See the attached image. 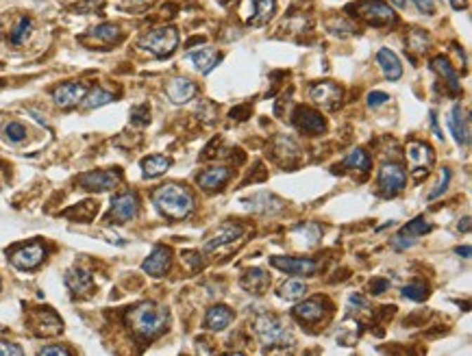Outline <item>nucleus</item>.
Wrapping results in <instances>:
<instances>
[{
    "label": "nucleus",
    "mask_w": 472,
    "mask_h": 356,
    "mask_svg": "<svg viewBox=\"0 0 472 356\" xmlns=\"http://www.w3.org/2000/svg\"><path fill=\"white\" fill-rule=\"evenodd\" d=\"M348 310L350 313H357V315H362V313L372 315V306L364 296H350L348 298Z\"/></svg>",
    "instance_id": "nucleus-42"
},
{
    "label": "nucleus",
    "mask_w": 472,
    "mask_h": 356,
    "mask_svg": "<svg viewBox=\"0 0 472 356\" xmlns=\"http://www.w3.org/2000/svg\"><path fill=\"white\" fill-rule=\"evenodd\" d=\"M426 296H429V285L422 280H414L402 287V298H407L412 302H422L426 300Z\"/></svg>",
    "instance_id": "nucleus-39"
},
{
    "label": "nucleus",
    "mask_w": 472,
    "mask_h": 356,
    "mask_svg": "<svg viewBox=\"0 0 472 356\" xmlns=\"http://www.w3.org/2000/svg\"><path fill=\"white\" fill-rule=\"evenodd\" d=\"M405 185H407V174H405V170L400 165H396V163L381 165V170H379V191H381V196L392 198L398 191H402Z\"/></svg>",
    "instance_id": "nucleus-9"
},
{
    "label": "nucleus",
    "mask_w": 472,
    "mask_h": 356,
    "mask_svg": "<svg viewBox=\"0 0 472 356\" xmlns=\"http://www.w3.org/2000/svg\"><path fill=\"white\" fill-rule=\"evenodd\" d=\"M346 13L364 20L370 27H388L396 22L394 9L390 5H386L383 0H362V3H357V5H348Z\"/></svg>",
    "instance_id": "nucleus-4"
},
{
    "label": "nucleus",
    "mask_w": 472,
    "mask_h": 356,
    "mask_svg": "<svg viewBox=\"0 0 472 356\" xmlns=\"http://www.w3.org/2000/svg\"><path fill=\"white\" fill-rule=\"evenodd\" d=\"M307 296V285L299 278H289L285 280L281 287H279V298L287 300V302H294V300H301Z\"/></svg>",
    "instance_id": "nucleus-33"
},
{
    "label": "nucleus",
    "mask_w": 472,
    "mask_h": 356,
    "mask_svg": "<svg viewBox=\"0 0 472 356\" xmlns=\"http://www.w3.org/2000/svg\"><path fill=\"white\" fill-rule=\"evenodd\" d=\"M122 181L120 170H94L79 176V187L85 191H109Z\"/></svg>",
    "instance_id": "nucleus-6"
},
{
    "label": "nucleus",
    "mask_w": 472,
    "mask_h": 356,
    "mask_svg": "<svg viewBox=\"0 0 472 356\" xmlns=\"http://www.w3.org/2000/svg\"><path fill=\"white\" fill-rule=\"evenodd\" d=\"M240 285H242L249 294L261 296V294H266V289L270 287V276H268L263 270H259V267H253V270H246V272H244Z\"/></svg>",
    "instance_id": "nucleus-29"
},
{
    "label": "nucleus",
    "mask_w": 472,
    "mask_h": 356,
    "mask_svg": "<svg viewBox=\"0 0 472 356\" xmlns=\"http://www.w3.org/2000/svg\"><path fill=\"white\" fill-rule=\"evenodd\" d=\"M431 231V224L426 221V217L418 215L416 219H412L409 224H405L394 237H392V246L396 250H409L412 246H416L418 237L426 235Z\"/></svg>",
    "instance_id": "nucleus-10"
},
{
    "label": "nucleus",
    "mask_w": 472,
    "mask_h": 356,
    "mask_svg": "<svg viewBox=\"0 0 472 356\" xmlns=\"http://www.w3.org/2000/svg\"><path fill=\"white\" fill-rule=\"evenodd\" d=\"M20 354H22V348L20 345L0 339V356H20Z\"/></svg>",
    "instance_id": "nucleus-48"
},
{
    "label": "nucleus",
    "mask_w": 472,
    "mask_h": 356,
    "mask_svg": "<svg viewBox=\"0 0 472 356\" xmlns=\"http://www.w3.org/2000/svg\"><path fill=\"white\" fill-rule=\"evenodd\" d=\"M390 3H392V5H396L398 9H405V7H407L409 0H390Z\"/></svg>",
    "instance_id": "nucleus-57"
},
{
    "label": "nucleus",
    "mask_w": 472,
    "mask_h": 356,
    "mask_svg": "<svg viewBox=\"0 0 472 356\" xmlns=\"http://www.w3.org/2000/svg\"><path fill=\"white\" fill-rule=\"evenodd\" d=\"M376 63L381 72H383V76L388 81H398L402 76V65H400V59L390 50V48H381L376 53Z\"/></svg>",
    "instance_id": "nucleus-28"
},
{
    "label": "nucleus",
    "mask_w": 472,
    "mask_h": 356,
    "mask_svg": "<svg viewBox=\"0 0 472 356\" xmlns=\"http://www.w3.org/2000/svg\"><path fill=\"white\" fill-rule=\"evenodd\" d=\"M96 211H98V205L92 203V200H85V203H81L79 207L67 209L63 215H65V217H72V219H77V221H89V219H92V217L96 215Z\"/></svg>",
    "instance_id": "nucleus-37"
},
{
    "label": "nucleus",
    "mask_w": 472,
    "mask_h": 356,
    "mask_svg": "<svg viewBox=\"0 0 472 356\" xmlns=\"http://www.w3.org/2000/svg\"><path fill=\"white\" fill-rule=\"evenodd\" d=\"M253 5H255V13L253 18H249V27L268 25L277 11V0H253Z\"/></svg>",
    "instance_id": "nucleus-30"
},
{
    "label": "nucleus",
    "mask_w": 472,
    "mask_h": 356,
    "mask_svg": "<svg viewBox=\"0 0 472 356\" xmlns=\"http://www.w3.org/2000/svg\"><path fill=\"white\" fill-rule=\"evenodd\" d=\"M233 120H240V122H244V120H249V116H251V107H237V109H233L231 114H229Z\"/></svg>",
    "instance_id": "nucleus-52"
},
{
    "label": "nucleus",
    "mask_w": 472,
    "mask_h": 356,
    "mask_svg": "<svg viewBox=\"0 0 472 356\" xmlns=\"http://www.w3.org/2000/svg\"><path fill=\"white\" fill-rule=\"evenodd\" d=\"M87 94V85L83 83H61L53 89V100L61 109L77 107Z\"/></svg>",
    "instance_id": "nucleus-16"
},
{
    "label": "nucleus",
    "mask_w": 472,
    "mask_h": 356,
    "mask_svg": "<svg viewBox=\"0 0 472 356\" xmlns=\"http://www.w3.org/2000/svg\"><path fill=\"white\" fill-rule=\"evenodd\" d=\"M327 29L333 35H340V37H350L355 33V27L348 25V22H344V20H340V18H333L329 25H327Z\"/></svg>",
    "instance_id": "nucleus-43"
},
{
    "label": "nucleus",
    "mask_w": 472,
    "mask_h": 356,
    "mask_svg": "<svg viewBox=\"0 0 472 356\" xmlns=\"http://www.w3.org/2000/svg\"><path fill=\"white\" fill-rule=\"evenodd\" d=\"M126 322L131 330L144 341L157 339L159 335L168 330L170 324V310L162 304L155 302H142L138 306H133L126 313Z\"/></svg>",
    "instance_id": "nucleus-1"
},
{
    "label": "nucleus",
    "mask_w": 472,
    "mask_h": 356,
    "mask_svg": "<svg viewBox=\"0 0 472 356\" xmlns=\"http://www.w3.org/2000/svg\"><path fill=\"white\" fill-rule=\"evenodd\" d=\"M291 122L294 126L303 132V135H322L327 130V120L322 118V114L313 111L309 107H296V111L291 114Z\"/></svg>",
    "instance_id": "nucleus-11"
},
{
    "label": "nucleus",
    "mask_w": 472,
    "mask_h": 356,
    "mask_svg": "<svg viewBox=\"0 0 472 356\" xmlns=\"http://www.w3.org/2000/svg\"><path fill=\"white\" fill-rule=\"evenodd\" d=\"M31 33H33V20H31V18H27V15H22V18L18 20V25L13 27V31H11V35H9V39H11V43H15V46H20V43H25V41L31 37Z\"/></svg>",
    "instance_id": "nucleus-36"
},
{
    "label": "nucleus",
    "mask_w": 472,
    "mask_h": 356,
    "mask_svg": "<svg viewBox=\"0 0 472 356\" xmlns=\"http://www.w3.org/2000/svg\"><path fill=\"white\" fill-rule=\"evenodd\" d=\"M416 5V9L422 13V15H435V0H412Z\"/></svg>",
    "instance_id": "nucleus-46"
},
{
    "label": "nucleus",
    "mask_w": 472,
    "mask_h": 356,
    "mask_svg": "<svg viewBox=\"0 0 472 356\" xmlns=\"http://www.w3.org/2000/svg\"><path fill=\"white\" fill-rule=\"evenodd\" d=\"M39 354H41V356H48V354H61V356H67V354H72V350H67V348H63V345H46V348H41V350H39Z\"/></svg>",
    "instance_id": "nucleus-50"
},
{
    "label": "nucleus",
    "mask_w": 472,
    "mask_h": 356,
    "mask_svg": "<svg viewBox=\"0 0 472 356\" xmlns=\"http://www.w3.org/2000/svg\"><path fill=\"white\" fill-rule=\"evenodd\" d=\"M138 43L140 48H144L146 53L155 57H170L178 46V31L174 27L152 29V31H146Z\"/></svg>",
    "instance_id": "nucleus-5"
},
{
    "label": "nucleus",
    "mask_w": 472,
    "mask_h": 356,
    "mask_svg": "<svg viewBox=\"0 0 472 356\" xmlns=\"http://www.w3.org/2000/svg\"><path fill=\"white\" fill-rule=\"evenodd\" d=\"M229 178H231V170L224 165H218V167H209L205 172H200L196 176V183L205 191H218L229 183Z\"/></svg>",
    "instance_id": "nucleus-21"
},
{
    "label": "nucleus",
    "mask_w": 472,
    "mask_h": 356,
    "mask_svg": "<svg viewBox=\"0 0 472 356\" xmlns=\"http://www.w3.org/2000/svg\"><path fill=\"white\" fill-rule=\"evenodd\" d=\"M296 235H303V237H307V241H305V246L307 248H311V246H316L318 243V239H320V226L318 224H305V226H299L296 231H294Z\"/></svg>",
    "instance_id": "nucleus-41"
},
{
    "label": "nucleus",
    "mask_w": 472,
    "mask_h": 356,
    "mask_svg": "<svg viewBox=\"0 0 472 356\" xmlns=\"http://www.w3.org/2000/svg\"><path fill=\"white\" fill-rule=\"evenodd\" d=\"M31 330L39 337H55L63 330V322L59 320V315L51 308H37L31 313Z\"/></svg>",
    "instance_id": "nucleus-12"
},
{
    "label": "nucleus",
    "mask_w": 472,
    "mask_h": 356,
    "mask_svg": "<svg viewBox=\"0 0 472 356\" xmlns=\"http://www.w3.org/2000/svg\"><path fill=\"white\" fill-rule=\"evenodd\" d=\"M294 317L303 324H318L322 317H324V306H322V300L320 298H311V300H305L301 302L296 308H294Z\"/></svg>",
    "instance_id": "nucleus-26"
},
{
    "label": "nucleus",
    "mask_w": 472,
    "mask_h": 356,
    "mask_svg": "<svg viewBox=\"0 0 472 356\" xmlns=\"http://www.w3.org/2000/svg\"><path fill=\"white\" fill-rule=\"evenodd\" d=\"M255 332H257L259 341L263 343V348L273 350L275 345H281V348L294 345V335H291V330L277 315H270V313L259 315L255 320Z\"/></svg>",
    "instance_id": "nucleus-3"
},
{
    "label": "nucleus",
    "mask_w": 472,
    "mask_h": 356,
    "mask_svg": "<svg viewBox=\"0 0 472 356\" xmlns=\"http://www.w3.org/2000/svg\"><path fill=\"white\" fill-rule=\"evenodd\" d=\"M344 167H348V170H357V172H362V174H368L370 167H372V161H370V157H368V152H366V150L357 148V150L348 152V157L344 159Z\"/></svg>",
    "instance_id": "nucleus-35"
},
{
    "label": "nucleus",
    "mask_w": 472,
    "mask_h": 356,
    "mask_svg": "<svg viewBox=\"0 0 472 356\" xmlns=\"http://www.w3.org/2000/svg\"><path fill=\"white\" fill-rule=\"evenodd\" d=\"M140 211V198L135 191H124L118 193L111 200V209L107 219L114 221V224H124V221H131Z\"/></svg>",
    "instance_id": "nucleus-7"
},
{
    "label": "nucleus",
    "mask_w": 472,
    "mask_h": 356,
    "mask_svg": "<svg viewBox=\"0 0 472 356\" xmlns=\"http://www.w3.org/2000/svg\"><path fill=\"white\" fill-rule=\"evenodd\" d=\"M131 122L138 124V126H146L150 122V109H148V104L133 107V111H131Z\"/></svg>",
    "instance_id": "nucleus-45"
},
{
    "label": "nucleus",
    "mask_w": 472,
    "mask_h": 356,
    "mask_svg": "<svg viewBox=\"0 0 472 356\" xmlns=\"http://www.w3.org/2000/svg\"><path fill=\"white\" fill-rule=\"evenodd\" d=\"M431 70L435 74H440V78H444L448 92H451L453 96H459L461 94V85H459V76L455 72V68L451 65V61H448L446 57H433L431 59Z\"/></svg>",
    "instance_id": "nucleus-24"
},
{
    "label": "nucleus",
    "mask_w": 472,
    "mask_h": 356,
    "mask_svg": "<svg viewBox=\"0 0 472 356\" xmlns=\"http://www.w3.org/2000/svg\"><path fill=\"white\" fill-rule=\"evenodd\" d=\"M448 3H451V7L453 9H457V11H461V9H466V0H448Z\"/></svg>",
    "instance_id": "nucleus-54"
},
{
    "label": "nucleus",
    "mask_w": 472,
    "mask_h": 356,
    "mask_svg": "<svg viewBox=\"0 0 472 356\" xmlns=\"http://www.w3.org/2000/svg\"><path fill=\"white\" fill-rule=\"evenodd\" d=\"M183 259H185V263H190L192 270H198V267L202 265L200 252H192V250H188V252H183Z\"/></svg>",
    "instance_id": "nucleus-51"
},
{
    "label": "nucleus",
    "mask_w": 472,
    "mask_h": 356,
    "mask_svg": "<svg viewBox=\"0 0 472 356\" xmlns=\"http://www.w3.org/2000/svg\"><path fill=\"white\" fill-rule=\"evenodd\" d=\"M388 289H390V280H386V278H374L370 282V294H374V296L386 294Z\"/></svg>",
    "instance_id": "nucleus-49"
},
{
    "label": "nucleus",
    "mask_w": 472,
    "mask_h": 356,
    "mask_svg": "<svg viewBox=\"0 0 472 356\" xmlns=\"http://www.w3.org/2000/svg\"><path fill=\"white\" fill-rule=\"evenodd\" d=\"M170 165H172V161L168 157H164V154H150V157H146L142 161V172L146 178H157L164 172H168Z\"/></svg>",
    "instance_id": "nucleus-32"
},
{
    "label": "nucleus",
    "mask_w": 472,
    "mask_h": 356,
    "mask_svg": "<svg viewBox=\"0 0 472 356\" xmlns=\"http://www.w3.org/2000/svg\"><path fill=\"white\" fill-rule=\"evenodd\" d=\"M44 259H46V248H44V243L39 241L27 243V246L11 252V263L18 270H35V267L44 263Z\"/></svg>",
    "instance_id": "nucleus-15"
},
{
    "label": "nucleus",
    "mask_w": 472,
    "mask_h": 356,
    "mask_svg": "<svg viewBox=\"0 0 472 356\" xmlns=\"http://www.w3.org/2000/svg\"><path fill=\"white\" fill-rule=\"evenodd\" d=\"M242 235H244V228L240 226V224H222L207 241H205V246H202V250L205 252H214V250H220V248H224V246H229V243H235L237 239H242Z\"/></svg>",
    "instance_id": "nucleus-18"
},
{
    "label": "nucleus",
    "mask_w": 472,
    "mask_h": 356,
    "mask_svg": "<svg viewBox=\"0 0 472 356\" xmlns=\"http://www.w3.org/2000/svg\"><path fill=\"white\" fill-rule=\"evenodd\" d=\"M83 100H85L83 102L85 109H98V107H105L109 102H114V94H109L107 89L96 87V89H92V92H87Z\"/></svg>",
    "instance_id": "nucleus-38"
},
{
    "label": "nucleus",
    "mask_w": 472,
    "mask_h": 356,
    "mask_svg": "<svg viewBox=\"0 0 472 356\" xmlns=\"http://www.w3.org/2000/svg\"><path fill=\"white\" fill-rule=\"evenodd\" d=\"M455 252L464 259H470V246H459V248H455Z\"/></svg>",
    "instance_id": "nucleus-56"
},
{
    "label": "nucleus",
    "mask_w": 472,
    "mask_h": 356,
    "mask_svg": "<svg viewBox=\"0 0 472 356\" xmlns=\"http://www.w3.org/2000/svg\"><path fill=\"white\" fill-rule=\"evenodd\" d=\"M233 320H235V313H233V310H231L229 306L216 304V306H211V308L207 310V315H205V326H207L209 330L220 332V330H224V328H229Z\"/></svg>",
    "instance_id": "nucleus-27"
},
{
    "label": "nucleus",
    "mask_w": 472,
    "mask_h": 356,
    "mask_svg": "<svg viewBox=\"0 0 472 356\" xmlns=\"http://www.w3.org/2000/svg\"><path fill=\"white\" fill-rule=\"evenodd\" d=\"M246 209H251L255 213H261V215H275L279 211L285 209V203L281 198H277L275 193H268V191H261V193H255L253 198L244 200Z\"/></svg>",
    "instance_id": "nucleus-19"
},
{
    "label": "nucleus",
    "mask_w": 472,
    "mask_h": 356,
    "mask_svg": "<svg viewBox=\"0 0 472 356\" xmlns=\"http://www.w3.org/2000/svg\"><path fill=\"white\" fill-rule=\"evenodd\" d=\"M448 128H451L453 137L459 146L470 144V120H468V114L459 104H455L451 109V116H448Z\"/></svg>",
    "instance_id": "nucleus-22"
},
{
    "label": "nucleus",
    "mask_w": 472,
    "mask_h": 356,
    "mask_svg": "<svg viewBox=\"0 0 472 356\" xmlns=\"http://www.w3.org/2000/svg\"><path fill=\"white\" fill-rule=\"evenodd\" d=\"M27 126L25 124H20V122H9L7 126H5V137H7V142H11V144H20V142H25L27 139Z\"/></svg>",
    "instance_id": "nucleus-40"
},
{
    "label": "nucleus",
    "mask_w": 472,
    "mask_h": 356,
    "mask_svg": "<svg viewBox=\"0 0 472 356\" xmlns=\"http://www.w3.org/2000/svg\"><path fill=\"white\" fill-rule=\"evenodd\" d=\"M270 265L291 276H313L318 272V263L313 259L299 256H270Z\"/></svg>",
    "instance_id": "nucleus-14"
},
{
    "label": "nucleus",
    "mask_w": 472,
    "mask_h": 356,
    "mask_svg": "<svg viewBox=\"0 0 472 356\" xmlns=\"http://www.w3.org/2000/svg\"><path fill=\"white\" fill-rule=\"evenodd\" d=\"M188 59L196 65V70L200 74H209L216 68V65L220 63L222 55L214 46H205V48H198V50L188 53Z\"/></svg>",
    "instance_id": "nucleus-25"
},
{
    "label": "nucleus",
    "mask_w": 472,
    "mask_h": 356,
    "mask_svg": "<svg viewBox=\"0 0 472 356\" xmlns=\"http://www.w3.org/2000/svg\"><path fill=\"white\" fill-rule=\"evenodd\" d=\"M202 41H205V37H200V35H198V37H192V39L188 41V48L194 46V43H202Z\"/></svg>",
    "instance_id": "nucleus-58"
},
{
    "label": "nucleus",
    "mask_w": 472,
    "mask_h": 356,
    "mask_svg": "<svg viewBox=\"0 0 472 356\" xmlns=\"http://www.w3.org/2000/svg\"><path fill=\"white\" fill-rule=\"evenodd\" d=\"M366 100H368V107L376 109V107H381V104H386V102L390 100V96H388L386 92H370Z\"/></svg>",
    "instance_id": "nucleus-47"
},
{
    "label": "nucleus",
    "mask_w": 472,
    "mask_h": 356,
    "mask_svg": "<svg viewBox=\"0 0 472 356\" xmlns=\"http://www.w3.org/2000/svg\"><path fill=\"white\" fill-rule=\"evenodd\" d=\"M65 285H67V289H70V292H72L74 296H79V298L89 296V294H92V289H94L92 274H89L87 270H83V267H72V270H67V274H65Z\"/></svg>",
    "instance_id": "nucleus-23"
},
{
    "label": "nucleus",
    "mask_w": 472,
    "mask_h": 356,
    "mask_svg": "<svg viewBox=\"0 0 472 356\" xmlns=\"http://www.w3.org/2000/svg\"><path fill=\"white\" fill-rule=\"evenodd\" d=\"M299 146L294 139L289 137H279L277 144H275V159L281 161L283 165H294L296 157H299Z\"/></svg>",
    "instance_id": "nucleus-31"
},
{
    "label": "nucleus",
    "mask_w": 472,
    "mask_h": 356,
    "mask_svg": "<svg viewBox=\"0 0 472 356\" xmlns=\"http://www.w3.org/2000/svg\"><path fill=\"white\" fill-rule=\"evenodd\" d=\"M448 183H451V170L448 167H442V172H440V181H438V185L429 191V200H435V198H440L446 189H448Z\"/></svg>",
    "instance_id": "nucleus-44"
},
{
    "label": "nucleus",
    "mask_w": 472,
    "mask_h": 356,
    "mask_svg": "<svg viewBox=\"0 0 472 356\" xmlns=\"http://www.w3.org/2000/svg\"><path fill=\"white\" fill-rule=\"evenodd\" d=\"M152 205L168 219H185L194 211V196L183 185L168 183L152 191Z\"/></svg>",
    "instance_id": "nucleus-2"
},
{
    "label": "nucleus",
    "mask_w": 472,
    "mask_h": 356,
    "mask_svg": "<svg viewBox=\"0 0 472 356\" xmlns=\"http://www.w3.org/2000/svg\"><path fill=\"white\" fill-rule=\"evenodd\" d=\"M198 92L196 83H192L190 78H183V76H176V78H170L166 83V96L174 102V104H183V102H190Z\"/></svg>",
    "instance_id": "nucleus-20"
},
{
    "label": "nucleus",
    "mask_w": 472,
    "mask_h": 356,
    "mask_svg": "<svg viewBox=\"0 0 472 356\" xmlns=\"http://www.w3.org/2000/svg\"><path fill=\"white\" fill-rule=\"evenodd\" d=\"M309 98L316 102L318 107L327 109V111H335L337 107L342 104L344 89L337 85V83H333V81H322V83L311 85Z\"/></svg>",
    "instance_id": "nucleus-8"
},
{
    "label": "nucleus",
    "mask_w": 472,
    "mask_h": 356,
    "mask_svg": "<svg viewBox=\"0 0 472 356\" xmlns=\"http://www.w3.org/2000/svg\"><path fill=\"white\" fill-rule=\"evenodd\" d=\"M407 163L409 172L414 174H426L435 163V152L429 144L424 142H412L407 146Z\"/></svg>",
    "instance_id": "nucleus-13"
},
{
    "label": "nucleus",
    "mask_w": 472,
    "mask_h": 356,
    "mask_svg": "<svg viewBox=\"0 0 472 356\" xmlns=\"http://www.w3.org/2000/svg\"><path fill=\"white\" fill-rule=\"evenodd\" d=\"M231 3H235V0H220V5H231Z\"/></svg>",
    "instance_id": "nucleus-59"
},
{
    "label": "nucleus",
    "mask_w": 472,
    "mask_h": 356,
    "mask_svg": "<svg viewBox=\"0 0 472 356\" xmlns=\"http://www.w3.org/2000/svg\"><path fill=\"white\" fill-rule=\"evenodd\" d=\"M89 37L100 41V43H118L122 39V31L116 25H109V22H105V25H98L96 29H92Z\"/></svg>",
    "instance_id": "nucleus-34"
},
{
    "label": "nucleus",
    "mask_w": 472,
    "mask_h": 356,
    "mask_svg": "<svg viewBox=\"0 0 472 356\" xmlns=\"http://www.w3.org/2000/svg\"><path fill=\"white\" fill-rule=\"evenodd\" d=\"M457 228H459V231H464V233H468V231H470V217H464V219H459Z\"/></svg>",
    "instance_id": "nucleus-55"
},
{
    "label": "nucleus",
    "mask_w": 472,
    "mask_h": 356,
    "mask_svg": "<svg viewBox=\"0 0 472 356\" xmlns=\"http://www.w3.org/2000/svg\"><path fill=\"white\" fill-rule=\"evenodd\" d=\"M170 263H172V250L168 246H155L148 259L142 263V270L148 276L159 278V276H166V272L170 270Z\"/></svg>",
    "instance_id": "nucleus-17"
},
{
    "label": "nucleus",
    "mask_w": 472,
    "mask_h": 356,
    "mask_svg": "<svg viewBox=\"0 0 472 356\" xmlns=\"http://www.w3.org/2000/svg\"><path fill=\"white\" fill-rule=\"evenodd\" d=\"M431 126H433V132H435V137H438V139H444L442 130H440V126H438V116H435V111H431Z\"/></svg>",
    "instance_id": "nucleus-53"
}]
</instances>
